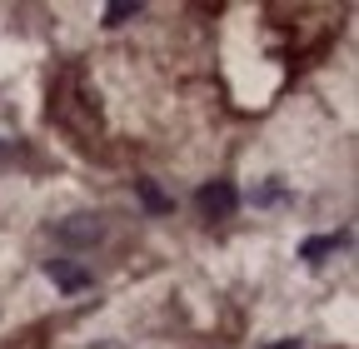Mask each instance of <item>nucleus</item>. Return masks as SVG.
<instances>
[{
	"label": "nucleus",
	"instance_id": "obj_1",
	"mask_svg": "<svg viewBox=\"0 0 359 349\" xmlns=\"http://www.w3.org/2000/svg\"><path fill=\"white\" fill-rule=\"evenodd\" d=\"M195 205H200V214H205V220H224V214H235L240 190H235L230 180H215V185H205V190L195 195Z\"/></svg>",
	"mask_w": 359,
	"mask_h": 349
},
{
	"label": "nucleus",
	"instance_id": "obj_2",
	"mask_svg": "<svg viewBox=\"0 0 359 349\" xmlns=\"http://www.w3.org/2000/svg\"><path fill=\"white\" fill-rule=\"evenodd\" d=\"M45 275H50L60 289H85V285H90V270L70 265V259H50V265H45Z\"/></svg>",
	"mask_w": 359,
	"mask_h": 349
},
{
	"label": "nucleus",
	"instance_id": "obj_3",
	"mask_svg": "<svg viewBox=\"0 0 359 349\" xmlns=\"http://www.w3.org/2000/svg\"><path fill=\"white\" fill-rule=\"evenodd\" d=\"M349 235H314V240H304V249H299V259H309V265H325V259L344 245Z\"/></svg>",
	"mask_w": 359,
	"mask_h": 349
},
{
	"label": "nucleus",
	"instance_id": "obj_4",
	"mask_svg": "<svg viewBox=\"0 0 359 349\" xmlns=\"http://www.w3.org/2000/svg\"><path fill=\"white\" fill-rule=\"evenodd\" d=\"M60 240H75V245H90V240H100V225L90 220V214H75L70 225H60Z\"/></svg>",
	"mask_w": 359,
	"mask_h": 349
},
{
	"label": "nucleus",
	"instance_id": "obj_5",
	"mask_svg": "<svg viewBox=\"0 0 359 349\" xmlns=\"http://www.w3.org/2000/svg\"><path fill=\"white\" fill-rule=\"evenodd\" d=\"M145 6L140 0H115V6H105V25H125L130 15H140Z\"/></svg>",
	"mask_w": 359,
	"mask_h": 349
},
{
	"label": "nucleus",
	"instance_id": "obj_6",
	"mask_svg": "<svg viewBox=\"0 0 359 349\" xmlns=\"http://www.w3.org/2000/svg\"><path fill=\"white\" fill-rule=\"evenodd\" d=\"M140 200H145L150 210H170V200H165V195H160V190H155L150 180H140Z\"/></svg>",
	"mask_w": 359,
	"mask_h": 349
}]
</instances>
